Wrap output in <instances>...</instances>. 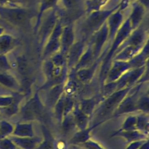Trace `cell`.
<instances>
[{
	"mask_svg": "<svg viewBox=\"0 0 149 149\" xmlns=\"http://www.w3.org/2000/svg\"><path fill=\"white\" fill-rule=\"evenodd\" d=\"M143 83H139L133 86L128 94L123 99L111 116V119L124 114L136 112L137 101L139 96L141 87Z\"/></svg>",
	"mask_w": 149,
	"mask_h": 149,
	"instance_id": "3",
	"label": "cell"
},
{
	"mask_svg": "<svg viewBox=\"0 0 149 149\" xmlns=\"http://www.w3.org/2000/svg\"><path fill=\"white\" fill-rule=\"evenodd\" d=\"M148 68L147 65L137 68H131L125 73L118 80L114 81L116 90L126 87H130L139 84V81Z\"/></svg>",
	"mask_w": 149,
	"mask_h": 149,
	"instance_id": "5",
	"label": "cell"
},
{
	"mask_svg": "<svg viewBox=\"0 0 149 149\" xmlns=\"http://www.w3.org/2000/svg\"><path fill=\"white\" fill-rule=\"evenodd\" d=\"M16 65L19 73L24 79H28L29 73V66L27 59L24 56H19L16 59Z\"/></svg>",
	"mask_w": 149,
	"mask_h": 149,
	"instance_id": "27",
	"label": "cell"
},
{
	"mask_svg": "<svg viewBox=\"0 0 149 149\" xmlns=\"http://www.w3.org/2000/svg\"><path fill=\"white\" fill-rule=\"evenodd\" d=\"M115 137H120L123 139L127 143L140 140H148V136L140 132L137 130L121 131L117 130L113 132L110 136V138Z\"/></svg>",
	"mask_w": 149,
	"mask_h": 149,
	"instance_id": "13",
	"label": "cell"
},
{
	"mask_svg": "<svg viewBox=\"0 0 149 149\" xmlns=\"http://www.w3.org/2000/svg\"><path fill=\"white\" fill-rule=\"evenodd\" d=\"M0 149H17L12 141L7 137L0 139Z\"/></svg>",
	"mask_w": 149,
	"mask_h": 149,
	"instance_id": "33",
	"label": "cell"
},
{
	"mask_svg": "<svg viewBox=\"0 0 149 149\" xmlns=\"http://www.w3.org/2000/svg\"><path fill=\"white\" fill-rule=\"evenodd\" d=\"M76 130H82L88 127L91 118L84 114L77 107V104L72 111Z\"/></svg>",
	"mask_w": 149,
	"mask_h": 149,
	"instance_id": "17",
	"label": "cell"
},
{
	"mask_svg": "<svg viewBox=\"0 0 149 149\" xmlns=\"http://www.w3.org/2000/svg\"><path fill=\"white\" fill-rule=\"evenodd\" d=\"M138 149H149V142L147 140Z\"/></svg>",
	"mask_w": 149,
	"mask_h": 149,
	"instance_id": "40",
	"label": "cell"
},
{
	"mask_svg": "<svg viewBox=\"0 0 149 149\" xmlns=\"http://www.w3.org/2000/svg\"><path fill=\"white\" fill-rule=\"evenodd\" d=\"M65 97V95L63 93L52 108L55 118L59 123H61L64 115Z\"/></svg>",
	"mask_w": 149,
	"mask_h": 149,
	"instance_id": "25",
	"label": "cell"
},
{
	"mask_svg": "<svg viewBox=\"0 0 149 149\" xmlns=\"http://www.w3.org/2000/svg\"><path fill=\"white\" fill-rule=\"evenodd\" d=\"M0 119H1V113H0Z\"/></svg>",
	"mask_w": 149,
	"mask_h": 149,
	"instance_id": "44",
	"label": "cell"
},
{
	"mask_svg": "<svg viewBox=\"0 0 149 149\" xmlns=\"http://www.w3.org/2000/svg\"><path fill=\"white\" fill-rule=\"evenodd\" d=\"M65 8L68 10H76L80 7L81 0H62Z\"/></svg>",
	"mask_w": 149,
	"mask_h": 149,
	"instance_id": "32",
	"label": "cell"
},
{
	"mask_svg": "<svg viewBox=\"0 0 149 149\" xmlns=\"http://www.w3.org/2000/svg\"><path fill=\"white\" fill-rule=\"evenodd\" d=\"M74 34L72 29L70 26L65 27L61 32L60 37L61 52L66 56L68 50L73 45Z\"/></svg>",
	"mask_w": 149,
	"mask_h": 149,
	"instance_id": "14",
	"label": "cell"
},
{
	"mask_svg": "<svg viewBox=\"0 0 149 149\" xmlns=\"http://www.w3.org/2000/svg\"><path fill=\"white\" fill-rule=\"evenodd\" d=\"M4 31V28L0 26V35L3 34V32Z\"/></svg>",
	"mask_w": 149,
	"mask_h": 149,
	"instance_id": "41",
	"label": "cell"
},
{
	"mask_svg": "<svg viewBox=\"0 0 149 149\" xmlns=\"http://www.w3.org/2000/svg\"><path fill=\"white\" fill-rule=\"evenodd\" d=\"M13 2H14L15 3H17V2H22L23 0H11Z\"/></svg>",
	"mask_w": 149,
	"mask_h": 149,
	"instance_id": "42",
	"label": "cell"
},
{
	"mask_svg": "<svg viewBox=\"0 0 149 149\" xmlns=\"http://www.w3.org/2000/svg\"><path fill=\"white\" fill-rule=\"evenodd\" d=\"M1 22H2V20H1V19L0 18V23H1Z\"/></svg>",
	"mask_w": 149,
	"mask_h": 149,
	"instance_id": "43",
	"label": "cell"
},
{
	"mask_svg": "<svg viewBox=\"0 0 149 149\" xmlns=\"http://www.w3.org/2000/svg\"><path fill=\"white\" fill-rule=\"evenodd\" d=\"M13 126L12 124L6 120H0V139L6 137L12 134Z\"/></svg>",
	"mask_w": 149,
	"mask_h": 149,
	"instance_id": "30",
	"label": "cell"
},
{
	"mask_svg": "<svg viewBox=\"0 0 149 149\" xmlns=\"http://www.w3.org/2000/svg\"><path fill=\"white\" fill-rule=\"evenodd\" d=\"M131 68L132 67L128 61L114 60L111 63L102 85L105 83L114 82L118 80L125 73Z\"/></svg>",
	"mask_w": 149,
	"mask_h": 149,
	"instance_id": "6",
	"label": "cell"
},
{
	"mask_svg": "<svg viewBox=\"0 0 149 149\" xmlns=\"http://www.w3.org/2000/svg\"><path fill=\"white\" fill-rule=\"evenodd\" d=\"M107 120H101L95 122L93 125L89 126L86 129L82 130H77L70 138L68 143L70 145L74 146H80L88 140L91 139V133L93 130L100 126L101 124L107 122Z\"/></svg>",
	"mask_w": 149,
	"mask_h": 149,
	"instance_id": "7",
	"label": "cell"
},
{
	"mask_svg": "<svg viewBox=\"0 0 149 149\" xmlns=\"http://www.w3.org/2000/svg\"><path fill=\"white\" fill-rule=\"evenodd\" d=\"M45 102L47 105L52 109L53 107L63 93V83L56 84L47 88Z\"/></svg>",
	"mask_w": 149,
	"mask_h": 149,
	"instance_id": "15",
	"label": "cell"
},
{
	"mask_svg": "<svg viewBox=\"0 0 149 149\" xmlns=\"http://www.w3.org/2000/svg\"><path fill=\"white\" fill-rule=\"evenodd\" d=\"M15 39L9 34L0 35V55H5L14 46Z\"/></svg>",
	"mask_w": 149,
	"mask_h": 149,
	"instance_id": "21",
	"label": "cell"
},
{
	"mask_svg": "<svg viewBox=\"0 0 149 149\" xmlns=\"http://www.w3.org/2000/svg\"><path fill=\"white\" fill-rule=\"evenodd\" d=\"M51 15L48 16V19H46L42 24V27L40 29V34L41 38L42 37H47L51 33H52L54 29L56 27V19L55 15Z\"/></svg>",
	"mask_w": 149,
	"mask_h": 149,
	"instance_id": "22",
	"label": "cell"
},
{
	"mask_svg": "<svg viewBox=\"0 0 149 149\" xmlns=\"http://www.w3.org/2000/svg\"><path fill=\"white\" fill-rule=\"evenodd\" d=\"M132 87H126L116 90L106 97L98 106L93 116H94L97 119H99L98 122L111 119L112 113Z\"/></svg>",
	"mask_w": 149,
	"mask_h": 149,
	"instance_id": "1",
	"label": "cell"
},
{
	"mask_svg": "<svg viewBox=\"0 0 149 149\" xmlns=\"http://www.w3.org/2000/svg\"><path fill=\"white\" fill-rule=\"evenodd\" d=\"M61 127L65 134H68L76 129L72 112L64 116L61 122Z\"/></svg>",
	"mask_w": 149,
	"mask_h": 149,
	"instance_id": "28",
	"label": "cell"
},
{
	"mask_svg": "<svg viewBox=\"0 0 149 149\" xmlns=\"http://www.w3.org/2000/svg\"><path fill=\"white\" fill-rule=\"evenodd\" d=\"M16 3L11 0H0V6L6 7H18L16 6Z\"/></svg>",
	"mask_w": 149,
	"mask_h": 149,
	"instance_id": "38",
	"label": "cell"
},
{
	"mask_svg": "<svg viewBox=\"0 0 149 149\" xmlns=\"http://www.w3.org/2000/svg\"><path fill=\"white\" fill-rule=\"evenodd\" d=\"M136 115H129L125 120L123 121L121 127L118 130L121 131H127V130H134L136 129Z\"/></svg>",
	"mask_w": 149,
	"mask_h": 149,
	"instance_id": "29",
	"label": "cell"
},
{
	"mask_svg": "<svg viewBox=\"0 0 149 149\" xmlns=\"http://www.w3.org/2000/svg\"><path fill=\"white\" fill-rule=\"evenodd\" d=\"M61 32V27L56 26L52 33L51 38L48 41L42 54V58L44 59L49 58L53 55L59 52L58 51L61 49L60 37Z\"/></svg>",
	"mask_w": 149,
	"mask_h": 149,
	"instance_id": "8",
	"label": "cell"
},
{
	"mask_svg": "<svg viewBox=\"0 0 149 149\" xmlns=\"http://www.w3.org/2000/svg\"><path fill=\"white\" fill-rule=\"evenodd\" d=\"M0 84L12 90H18L20 87V84L16 79L6 72H0Z\"/></svg>",
	"mask_w": 149,
	"mask_h": 149,
	"instance_id": "20",
	"label": "cell"
},
{
	"mask_svg": "<svg viewBox=\"0 0 149 149\" xmlns=\"http://www.w3.org/2000/svg\"><path fill=\"white\" fill-rule=\"evenodd\" d=\"M55 149H66V143L62 140H55Z\"/></svg>",
	"mask_w": 149,
	"mask_h": 149,
	"instance_id": "39",
	"label": "cell"
},
{
	"mask_svg": "<svg viewBox=\"0 0 149 149\" xmlns=\"http://www.w3.org/2000/svg\"><path fill=\"white\" fill-rule=\"evenodd\" d=\"M100 61H95L91 65L78 69L74 72L77 80L83 84H88L93 79Z\"/></svg>",
	"mask_w": 149,
	"mask_h": 149,
	"instance_id": "10",
	"label": "cell"
},
{
	"mask_svg": "<svg viewBox=\"0 0 149 149\" xmlns=\"http://www.w3.org/2000/svg\"><path fill=\"white\" fill-rule=\"evenodd\" d=\"M104 98L101 94L95 95L89 98L81 99L77 106L81 112L91 118L95 109Z\"/></svg>",
	"mask_w": 149,
	"mask_h": 149,
	"instance_id": "9",
	"label": "cell"
},
{
	"mask_svg": "<svg viewBox=\"0 0 149 149\" xmlns=\"http://www.w3.org/2000/svg\"><path fill=\"white\" fill-rule=\"evenodd\" d=\"M12 134L17 137L34 136L33 125L31 122L17 123L13 128Z\"/></svg>",
	"mask_w": 149,
	"mask_h": 149,
	"instance_id": "16",
	"label": "cell"
},
{
	"mask_svg": "<svg viewBox=\"0 0 149 149\" xmlns=\"http://www.w3.org/2000/svg\"><path fill=\"white\" fill-rule=\"evenodd\" d=\"M137 111L141 113L148 114L149 111V95L148 92L139 95L137 101Z\"/></svg>",
	"mask_w": 149,
	"mask_h": 149,
	"instance_id": "26",
	"label": "cell"
},
{
	"mask_svg": "<svg viewBox=\"0 0 149 149\" xmlns=\"http://www.w3.org/2000/svg\"><path fill=\"white\" fill-rule=\"evenodd\" d=\"M10 69H11V66L6 56L5 55H0V72H6Z\"/></svg>",
	"mask_w": 149,
	"mask_h": 149,
	"instance_id": "34",
	"label": "cell"
},
{
	"mask_svg": "<svg viewBox=\"0 0 149 149\" xmlns=\"http://www.w3.org/2000/svg\"><path fill=\"white\" fill-rule=\"evenodd\" d=\"M23 97L24 95L22 94L16 95L15 100L10 105L5 107L0 108V111L6 116H12L16 114L20 110L19 104Z\"/></svg>",
	"mask_w": 149,
	"mask_h": 149,
	"instance_id": "23",
	"label": "cell"
},
{
	"mask_svg": "<svg viewBox=\"0 0 149 149\" xmlns=\"http://www.w3.org/2000/svg\"><path fill=\"white\" fill-rule=\"evenodd\" d=\"M43 138L36 149H55V140L48 129L44 125L41 126Z\"/></svg>",
	"mask_w": 149,
	"mask_h": 149,
	"instance_id": "18",
	"label": "cell"
},
{
	"mask_svg": "<svg viewBox=\"0 0 149 149\" xmlns=\"http://www.w3.org/2000/svg\"><path fill=\"white\" fill-rule=\"evenodd\" d=\"M147 140H136V141L129 143L125 149H138Z\"/></svg>",
	"mask_w": 149,
	"mask_h": 149,
	"instance_id": "37",
	"label": "cell"
},
{
	"mask_svg": "<svg viewBox=\"0 0 149 149\" xmlns=\"http://www.w3.org/2000/svg\"><path fill=\"white\" fill-rule=\"evenodd\" d=\"M78 89L79 85L77 82V79H75V78L72 77H70L69 74L68 77L63 83V94L66 96L73 97L78 91Z\"/></svg>",
	"mask_w": 149,
	"mask_h": 149,
	"instance_id": "19",
	"label": "cell"
},
{
	"mask_svg": "<svg viewBox=\"0 0 149 149\" xmlns=\"http://www.w3.org/2000/svg\"><path fill=\"white\" fill-rule=\"evenodd\" d=\"M39 90L24 104L19 110L22 120L24 122L38 120L44 114V104L41 101Z\"/></svg>",
	"mask_w": 149,
	"mask_h": 149,
	"instance_id": "2",
	"label": "cell"
},
{
	"mask_svg": "<svg viewBox=\"0 0 149 149\" xmlns=\"http://www.w3.org/2000/svg\"><path fill=\"white\" fill-rule=\"evenodd\" d=\"M136 129L147 136L149 134V118L148 114L141 113L136 115Z\"/></svg>",
	"mask_w": 149,
	"mask_h": 149,
	"instance_id": "24",
	"label": "cell"
},
{
	"mask_svg": "<svg viewBox=\"0 0 149 149\" xmlns=\"http://www.w3.org/2000/svg\"><path fill=\"white\" fill-rule=\"evenodd\" d=\"M111 13L110 11H102L91 14L87 19L85 24L86 30L88 31H94L100 27Z\"/></svg>",
	"mask_w": 149,
	"mask_h": 149,
	"instance_id": "12",
	"label": "cell"
},
{
	"mask_svg": "<svg viewBox=\"0 0 149 149\" xmlns=\"http://www.w3.org/2000/svg\"><path fill=\"white\" fill-rule=\"evenodd\" d=\"M0 18L15 26H23L28 22L30 13L26 9L19 7L0 6Z\"/></svg>",
	"mask_w": 149,
	"mask_h": 149,
	"instance_id": "4",
	"label": "cell"
},
{
	"mask_svg": "<svg viewBox=\"0 0 149 149\" xmlns=\"http://www.w3.org/2000/svg\"><path fill=\"white\" fill-rule=\"evenodd\" d=\"M143 12L141 8L137 6L134 9V10L133 11L132 15V17L130 19L132 20V22L133 25H134L135 24H137L140 21V20L141 19L143 16Z\"/></svg>",
	"mask_w": 149,
	"mask_h": 149,
	"instance_id": "35",
	"label": "cell"
},
{
	"mask_svg": "<svg viewBox=\"0 0 149 149\" xmlns=\"http://www.w3.org/2000/svg\"><path fill=\"white\" fill-rule=\"evenodd\" d=\"M17 147L20 149H36L42 140V137H17L12 136L9 138Z\"/></svg>",
	"mask_w": 149,
	"mask_h": 149,
	"instance_id": "11",
	"label": "cell"
},
{
	"mask_svg": "<svg viewBox=\"0 0 149 149\" xmlns=\"http://www.w3.org/2000/svg\"><path fill=\"white\" fill-rule=\"evenodd\" d=\"M83 149H106L98 141L90 139L87 141L79 146Z\"/></svg>",
	"mask_w": 149,
	"mask_h": 149,
	"instance_id": "31",
	"label": "cell"
},
{
	"mask_svg": "<svg viewBox=\"0 0 149 149\" xmlns=\"http://www.w3.org/2000/svg\"><path fill=\"white\" fill-rule=\"evenodd\" d=\"M16 95L0 96V108H3L10 105L15 100Z\"/></svg>",
	"mask_w": 149,
	"mask_h": 149,
	"instance_id": "36",
	"label": "cell"
}]
</instances>
